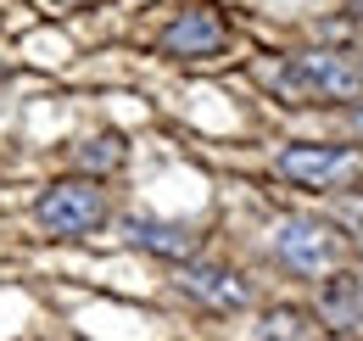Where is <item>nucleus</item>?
Segmentation results:
<instances>
[{"mask_svg": "<svg viewBox=\"0 0 363 341\" xmlns=\"http://www.w3.org/2000/svg\"><path fill=\"white\" fill-rule=\"evenodd\" d=\"M274 257L291 269V274H302V280H324V274H341V235H335V224H324V218H308V213H291L274 224L269 235Z\"/></svg>", "mask_w": 363, "mask_h": 341, "instance_id": "nucleus-1", "label": "nucleus"}, {"mask_svg": "<svg viewBox=\"0 0 363 341\" xmlns=\"http://www.w3.org/2000/svg\"><path fill=\"white\" fill-rule=\"evenodd\" d=\"M279 85L308 101H358L363 95V62L347 50H296L279 73Z\"/></svg>", "mask_w": 363, "mask_h": 341, "instance_id": "nucleus-2", "label": "nucleus"}, {"mask_svg": "<svg viewBox=\"0 0 363 341\" xmlns=\"http://www.w3.org/2000/svg\"><path fill=\"white\" fill-rule=\"evenodd\" d=\"M34 218L50 235H90L106 224V196L95 179H56L34 196Z\"/></svg>", "mask_w": 363, "mask_h": 341, "instance_id": "nucleus-3", "label": "nucleus"}, {"mask_svg": "<svg viewBox=\"0 0 363 341\" xmlns=\"http://www.w3.org/2000/svg\"><path fill=\"white\" fill-rule=\"evenodd\" d=\"M279 173L308 185V190H347V185H358L363 157L352 146H285L279 151Z\"/></svg>", "mask_w": 363, "mask_h": 341, "instance_id": "nucleus-4", "label": "nucleus"}, {"mask_svg": "<svg viewBox=\"0 0 363 341\" xmlns=\"http://www.w3.org/2000/svg\"><path fill=\"white\" fill-rule=\"evenodd\" d=\"M179 286L201 302V308H218V313H240V308H252V286H246V274H235V269H224V263H190V269L179 274Z\"/></svg>", "mask_w": 363, "mask_h": 341, "instance_id": "nucleus-5", "label": "nucleus"}, {"mask_svg": "<svg viewBox=\"0 0 363 341\" xmlns=\"http://www.w3.org/2000/svg\"><path fill=\"white\" fill-rule=\"evenodd\" d=\"M162 50L168 56H218L224 50V17L213 11V6H190V11H179L168 28H162Z\"/></svg>", "mask_w": 363, "mask_h": 341, "instance_id": "nucleus-6", "label": "nucleus"}, {"mask_svg": "<svg viewBox=\"0 0 363 341\" xmlns=\"http://www.w3.org/2000/svg\"><path fill=\"white\" fill-rule=\"evenodd\" d=\"M318 308H324V319L335 325V330H363V269H341V274H330L324 280V291H318Z\"/></svg>", "mask_w": 363, "mask_h": 341, "instance_id": "nucleus-7", "label": "nucleus"}, {"mask_svg": "<svg viewBox=\"0 0 363 341\" xmlns=\"http://www.w3.org/2000/svg\"><path fill=\"white\" fill-rule=\"evenodd\" d=\"M123 241L140 247V252H157V257H190L196 252V235L184 229V224H168V218H123Z\"/></svg>", "mask_w": 363, "mask_h": 341, "instance_id": "nucleus-8", "label": "nucleus"}, {"mask_svg": "<svg viewBox=\"0 0 363 341\" xmlns=\"http://www.w3.org/2000/svg\"><path fill=\"white\" fill-rule=\"evenodd\" d=\"M257 341H308V319L296 308H274L269 319L257 325Z\"/></svg>", "mask_w": 363, "mask_h": 341, "instance_id": "nucleus-9", "label": "nucleus"}, {"mask_svg": "<svg viewBox=\"0 0 363 341\" xmlns=\"http://www.w3.org/2000/svg\"><path fill=\"white\" fill-rule=\"evenodd\" d=\"M79 163H84V168H118V163H123V140H118V134L90 140V146L79 151Z\"/></svg>", "mask_w": 363, "mask_h": 341, "instance_id": "nucleus-10", "label": "nucleus"}, {"mask_svg": "<svg viewBox=\"0 0 363 341\" xmlns=\"http://www.w3.org/2000/svg\"><path fill=\"white\" fill-rule=\"evenodd\" d=\"M341 218H347V224H358V229H363V196H358V202H347V207H341Z\"/></svg>", "mask_w": 363, "mask_h": 341, "instance_id": "nucleus-11", "label": "nucleus"}, {"mask_svg": "<svg viewBox=\"0 0 363 341\" xmlns=\"http://www.w3.org/2000/svg\"><path fill=\"white\" fill-rule=\"evenodd\" d=\"M358 17H363V0H358Z\"/></svg>", "mask_w": 363, "mask_h": 341, "instance_id": "nucleus-12", "label": "nucleus"}]
</instances>
